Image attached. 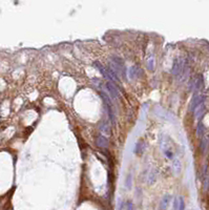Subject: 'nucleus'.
I'll list each match as a JSON object with an SVG mask.
<instances>
[{
	"label": "nucleus",
	"mask_w": 209,
	"mask_h": 210,
	"mask_svg": "<svg viewBox=\"0 0 209 210\" xmlns=\"http://www.w3.org/2000/svg\"><path fill=\"white\" fill-rule=\"evenodd\" d=\"M106 88H107V91H109V94H111V98L117 100V101H119L120 98H121V93H120L119 88L117 87V85H115L113 82H107L106 83Z\"/></svg>",
	"instance_id": "nucleus-3"
},
{
	"label": "nucleus",
	"mask_w": 209,
	"mask_h": 210,
	"mask_svg": "<svg viewBox=\"0 0 209 210\" xmlns=\"http://www.w3.org/2000/svg\"><path fill=\"white\" fill-rule=\"evenodd\" d=\"M108 66L113 71H116V74L120 78H123V79L126 78V74H127L126 66H125V63H124V60L122 58L117 57V56H111Z\"/></svg>",
	"instance_id": "nucleus-1"
},
{
	"label": "nucleus",
	"mask_w": 209,
	"mask_h": 210,
	"mask_svg": "<svg viewBox=\"0 0 209 210\" xmlns=\"http://www.w3.org/2000/svg\"><path fill=\"white\" fill-rule=\"evenodd\" d=\"M141 149H143V146H142V142L140 141V142H138V143H137L136 148H135V152H136V153H139L140 151H141Z\"/></svg>",
	"instance_id": "nucleus-15"
},
{
	"label": "nucleus",
	"mask_w": 209,
	"mask_h": 210,
	"mask_svg": "<svg viewBox=\"0 0 209 210\" xmlns=\"http://www.w3.org/2000/svg\"><path fill=\"white\" fill-rule=\"evenodd\" d=\"M96 145L98 146L99 148H102V149L108 148V146H109L108 139L102 135H98L96 137Z\"/></svg>",
	"instance_id": "nucleus-4"
},
{
	"label": "nucleus",
	"mask_w": 209,
	"mask_h": 210,
	"mask_svg": "<svg viewBox=\"0 0 209 210\" xmlns=\"http://www.w3.org/2000/svg\"><path fill=\"white\" fill-rule=\"evenodd\" d=\"M182 170V164L179 159H173V172L175 175H179Z\"/></svg>",
	"instance_id": "nucleus-8"
},
{
	"label": "nucleus",
	"mask_w": 209,
	"mask_h": 210,
	"mask_svg": "<svg viewBox=\"0 0 209 210\" xmlns=\"http://www.w3.org/2000/svg\"><path fill=\"white\" fill-rule=\"evenodd\" d=\"M204 131H205V127L202 122H199L198 126H197V135L198 137H203Z\"/></svg>",
	"instance_id": "nucleus-12"
},
{
	"label": "nucleus",
	"mask_w": 209,
	"mask_h": 210,
	"mask_svg": "<svg viewBox=\"0 0 209 210\" xmlns=\"http://www.w3.org/2000/svg\"><path fill=\"white\" fill-rule=\"evenodd\" d=\"M205 111H206V107H205V104L202 103V104H200L199 106L197 107V109L195 111V116L197 119H201L203 116H204V114H205Z\"/></svg>",
	"instance_id": "nucleus-7"
},
{
	"label": "nucleus",
	"mask_w": 209,
	"mask_h": 210,
	"mask_svg": "<svg viewBox=\"0 0 209 210\" xmlns=\"http://www.w3.org/2000/svg\"><path fill=\"white\" fill-rule=\"evenodd\" d=\"M128 75L131 79L139 78V77H141V75H142V71H141V68H139L138 66L134 65L128 70Z\"/></svg>",
	"instance_id": "nucleus-5"
},
{
	"label": "nucleus",
	"mask_w": 209,
	"mask_h": 210,
	"mask_svg": "<svg viewBox=\"0 0 209 210\" xmlns=\"http://www.w3.org/2000/svg\"><path fill=\"white\" fill-rule=\"evenodd\" d=\"M118 210H123V202L120 201V204L118 205Z\"/></svg>",
	"instance_id": "nucleus-19"
},
{
	"label": "nucleus",
	"mask_w": 209,
	"mask_h": 210,
	"mask_svg": "<svg viewBox=\"0 0 209 210\" xmlns=\"http://www.w3.org/2000/svg\"><path fill=\"white\" fill-rule=\"evenodd\" d=\"M164 153H165V155H166L168 159H172L173 158V153L171 152V150L166 149V150H164Z\"/></svg>",
	"instance_id": "nucleus-18"
},
{
	"label": "nucleus",
	"mask_w": 209,
	"mask_h": 210,
	"mask_svg": "<svg viewBox=\"0 0 209 210\" xmlns=\"http://www.w3.org/2000/svg\"><path fill=\"white\" fill-rule=\"evenodd\" d=\"M173 210H179V199L175 198L173 200V205H172Z\"/></svg>",
	"instance_id": "nucleus-16"
},
{
	"label": "nucleus",
	"mask_w": 209,
	"mask_h": 210,
	"mask_svg": "<svg viewBox=\"0 0 209 210\" xmlns=\"http://www.w3.org/2000/svg\"><path fill=\"white\" fill-rule=\"evenodd\" d=\"M179 210H185V202L182 196L179 198Z\"/></svg>",
	"instance_id": "nucleus-14"
},
{
	"label": "nucleus",
	"mask_w": 209,
	"mask_h": 210,
	"mask_svg": "<svg viewBox=\"0 0 209 210\" xmlns=\"http://www.w3.org/2000/svg\"><path fill=\"white\" fill-rule=\"evenodd\" d=\"M203 99H204V97L202 95L195 94V96L192 97V99H191V101L189 103V107H188V111L190 112H195V111L197 109V107L199 105L203 103Z\"/></svg>",
	"instance_id": "nucleus-2"
},
{
	"label": "nucleus",
	"mask_w": 209,
	"mask_h": 210,
	"mask_svg": "<svg viewBox=\"0 0 209 210\" xmlns=\"http://www.w3.org/2000/svg\"><path fill=\"white\" fill-rule=\"evenodd\" d=\"M132 185V176L131 175H127L126 179H125V186L127 189H131Z\"/></svg>",
	"instance_id": "nucleus-13"
},
{
	"label": "nucleus",
	"mask_w": 209,
	"mask_h": 210,
	"mask_svg": "<svg viewBox=\"0 0 209 210\" xmlns=\"http://www.w3.org/2000/svg\"><path fill=\"white\" fill-rule=\"evenodd\" d=\"M209 144V141L208 139H206V138H203L202 140H201V143H200V149L202 152H205L206 149H207V146Z\"/></svg>",
	"instance_id": "nucleus-10"
},
{
	"label": "nucleus",
	"mask_w": 209,
	"mask_h": 210,
	"mask_svg": "<svg viewBox=\"0 0 209 210\" xmlns=\"http://www.w3.org/2000/svg\"><path fill=\"white\" fill-rule=\"evenodd\" d=\"M170 200H171V196H170L169 194H165V196L162 198L161 202H160L159 209L160 210H167L168 206H169V203H170Z\"/></svg>",
	"instance_id": "nucleus-6"
},
{
	"label": "nucleus",
	"mask_w": 209,
	"mask_h": 210,
	"mask_svg": "<svg viewBox=\"0 0 209 210\" xmlns=\"http://www.w3.org/2000/svg\"><path fill=\"white\" fill-rule=\"evenodd\" d=\"M155 61L154 56H152V57H149L147 59V68H148V71H155Z\"/></svg>",
	"instance_id": "nucleus-9"
},
{
	"label": "nucleus",
	"mask_w": 209,
	"mask_h": 210,
	"mask_svg": "<svg viewBox=\"0 0 209 210\" xmlns=\"http://www.w3.org/2000/svg\"><path fill=\"white\" fill-rule=\"evenodd\" d=\"M125 207L126 210H134V204H132L131 201H127L125 203Z\"/></svg>",
	"instance_id": "nucleus-17"
},
{
	"label": "nucleus",
	"mask_w": 209,
	"mask_h": 210,
	"mask_svg": "<svg viewBox=\"0 0 209 210\" xmlns=\"http://www.w3.org/2000/svg\"><path fill=\"white\" fill-rule=\"evenodd\" d=\"M100 129L102 130V132H103V134H106V135H111V125H108L107 123H103V124H101Z\"/></svg>",
	"instance_id": "nucleus-11"
}]
</instances>
